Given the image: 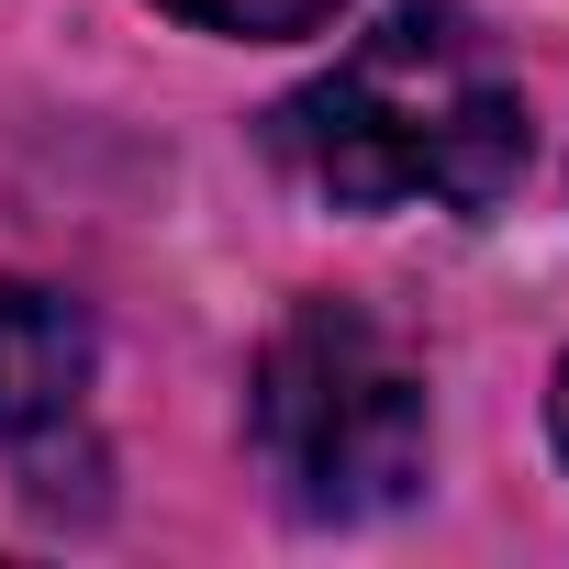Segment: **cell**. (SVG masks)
Returning <instances> with one entry per match:
<instances>
[{"mask_svg":"<svg viewBox=\"0 0 569 569\" xmlns=\"http://www.w3.org/2000/svg\"><path fill=\"white\" fill-rule=\"evenodd\" d=\"M268 146L302 190H325L347 212H402V201L491 212L525 168V101L469 12L402 0L313 90L268 112Z\"/></svg>","mask_w":569,"mask_h":569,"instance_id":"1","label":"cell"},{"mask_svg":"<svg viewBox=\"0 0 569 569\" xmlns=\"http://www.w3.org/2000/svg\"><path fill=\"white\" fill-rule=\"evenodd\" d=\"M246 425H257L279 502L313 525H369V513L413 502V480H425V369L358 302H302L268 336Z\"/></svg>","mask_w":569,"mask_h":569,"instance_id":"2","label":"cell"},{"mask_svg":"<svg viewBox=\"0 0 569 569\" xmlns=\"http://www.w3.org/2000/svg\"><path fill=\"white\" fill-rule=\"evenodd\" d=\"M90 402V313L46 279H0V436H57Z\"/></svg>","mask_w":569,"mask_h":569,"instance_id":"3","label":"cell"},{"mask_svg":"<svg viewBox=\"0 0 569 569\" xmlns=\"http://www.w3.org/2000/svg\"><path fill=\"white\" fill-rule=\"evenodd\" d=\"M157 12H179L201 34H313V23H336V0H157Z\"/></svg>","mask_w":569,"mask_h":569,"instance_id":"4","label":"cell"},{"mask_svg":"<svg viewBox=\"0 0 569 569\" xmlns=\"http://www.w3.org/2000/svg\"><path fill=\"white\" fill-rule=\"evenodd\" d=\"M547 436H558V458H569V369H558V391H547Z\"/></svg>","mask_w":569,"mask_h":569,"instance_id":"5","label":"cell"}]
</instances>
